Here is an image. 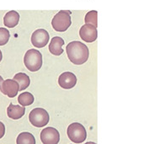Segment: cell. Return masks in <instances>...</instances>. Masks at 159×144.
<instances>
[{"instance_id":"5b68a950","label":"cell","mask_w":159,"mask_h":144,"mask_svg":"<svg viewBox=\"0 0 159 144\" xmlns=\"http://www.w3.org/2000/svg\"><path fill=\"white\" fill-rule=\"evenodd\" d=\"M30 122L35 127H43L48 124L50 116L48 112L42 108H35L29 115Z\"/></svg>"},{"instance_id":"6da1fadb","label":"cell","mask_w":159,"mask_h":144,"mask_svg":"<svg viewBox=\"0 0 159 144\" xmlns=\"http://www.w3.org/2000/svg\"><path fill=\"white\" fill-rule=\"evenodd\" d=\"M67 57L70 62L75 65L85 63L89 57L88 46L81 41H72L66 47Z\"/></svg>"},{"instance_id":"5bb4252c","label":"cell","mask_w":159,"mask_h":144,"mask_svg":"<svg viewBox=\"0 0 159 144\" xmlns=\"http://www.w3.org/2000/svg\"><path fill=\"white\" fill-rule=\"evenodd\" d=\"M14 80H15L19 84L20 91H23L26 90L30 84V79L28 75L25 72H18L14 76Z\"/></svg>"},{"instance_id":"7c38bea8","label":"cell","mask_w":159,"mask_h":144,"mask_svg":"<svg viewBox=\"0 0 159 144\" xmlns=\"http://www.w3.org/2000/svg\"><path fill=\"white\" fill-rule=\"evenodd\" d=\"M20 14L15 10L7 12L3 17V25L8 28H15L20 21Z\"/></svg>"},{"instance_id":"44dd1931","label":"cell","mask_w":159,"mask_h":144,"mask_svg":"<svg viewBox=\"0 0 159 144\" xmlns=\"http://www.w3.org/2000/svg\"><path fill=\"white\" fill-rule=\"evenodd\" d=\"M85 144H96L95 142H86Z\"/></svg>"},{"instance_id":"7a4b0ae2","label":"cell","mask_w":159,"mask_h":144,"mask_svg":"<svg viewBox=\"0 0 159 144\" xmlns=\"http://www.w3.org/2000/svg\"><path fill=\"white\" fill-rule=\"evenodd\" d=\"M24 63L29 71L36 72L41 69L43 64L42 55L36 49L28 50L24 57Z\"/></svg>"},{"instance_id":"3957f363","label":"cell","mask_w":159,"mask_h":144,"mask_svg":"<svg viewBox=\"0 0 159 144\" xmlns=\"http://www.w3.org/2000/svg\"><path fill=\"white\" fill-rule=\"evenodd\" d=\"M72 25V19H71V12L67 10H61L52 20V26L53 29L57 32H64L68 30Z\"/></svg>"},{"instance_id":"2e32d148","label":"cell","mask_w":159,"mask_h":144,"mask_svg":"<svg viewBox=\"0 0 159 144\" xmlns=\"http://www.w3.org/2000/svg\"><path fill=\"white\" fill-rule=\"evenodd\" d=\"M17 144H35V138L31 133L21 132L16 139Z\"/></svg>"},{"instance_id":"e0dca14e","label":"cell","mask_w":159,"mask_h":144,"mask_svg":"<svg viewBox=\"0 0 159 144\" xmlns=\"http://www.w3.org/2000/svg\"><path fill=\"white\" fill-rule=\"evenodd\" d=\"M85 24H90L93 26H98V12L96 10H90L88 12L84 18Z\"/></svg>"},{"instance_id":"8fae6325","label":"cell","mask_w":159,"mask_h":144,"mask_svg":"<svg viewBox=\"0 0 159 144\" xmlns=\"http://www.w3.org/2000/svg\"><path fill=\"white\" fill-rule=\"evenodd\" d=\"M64 40L60 36H54L50 41L49 52L54 56H61L63 53L62 46L64 45Z\"/></svg>"},{"instance_id":"277c9868","label":"cell","mask_w":159,"mask_h":144,"mask_svg":"<svg viewBox=\"0 0 159 144\" xmlns=\"http://www.w3.org/2000/svg\"><path fill=\"white\" fill-rule=\"evenodd\" d=\"M68 138L74 143H82L87 138V132L84 127L80 123L74 122L67 127Z\"/></svg>"},{"instance_id":"4fadbf2b","label":"cell","mask_w":159,"mask_h":144,"mask_svg":"<svg viewBox=\"0 0 159 144\" xmlns=\"http://www.w3.org/2000/svg\"><path fill=\"white\" fill-rule=\"evenodd\" d=\"M25 114V107L21 106V105H15L9 104L7 108V115L9 118L13 120H19L23 115Z\"/></svg>"},{"instance_id":"9c48e42d","label":"cell","mask_w":159,"mask_h":144,"mask_svg":"<svg viewBox=\"0 0 159 144\" xmlns=\"http://www.w3.org/2000/svg\"><path fill=\"white\" fill-rule=\"evenodd\" d=\"M0 91L9 98H14L20 91V86L17 82L14 79H6L3 80L1 84Z\"/></svg>"},{"instance_id":"9a60e30c","label":"cell","mask_w":159,"mask_h":144,"mask_svg":"<svg viewBox=\"0 0 159 144\" xmlns=\"http://www.w3.org/2000/svg\"><path fill=\"white\" fill-rule=\"evenodd\" d=\"M34 100H35L34 96H33L32 94L29 92H23L22 94L19 95V97H18L19 104L23 107L30 105L33 104Z\"/></svg>"},{"instance_id":"30bf717a","label":"cell","mask_w":159,"mask_h":144,"mask_svg":"<svg viewBox=\"0 0 159 144\" xmlns=\"http://www.w3.org/2000/svg\"><path fill=\"white\" fill-rule=\"evenodd\" d=\"M58 84L64 90H70L77 84V77L71 72H65L60 75Z\"/></svg>"},{"instance_id":"52a82bcc","label":"cell","mask_w":159,"mask_h":144,"mask_svg":"<svg viewBox=\"0 0 159 144\" xmlns=\"http://www.w3.org/2000/svg\"><path fill=\"white\" fill-rule=\"evenodd\" d=\"M79 35L84 41L88 43H92L95 41L98 37L97 27L90 24H84L79 30Z\"/></svg>"},{"instance_id":"d6986e66","label":"cell","mask_w":159,"mask_h":144,"mask_svg":"<svg viewBox=\"0 0 159 144\" xmlns=\"http://www.w3.org/2000/svg\"><path fill=\"white\" fill-rule=\"evenodd\" d=\"M5 134V126L3 122L0 121V139L3 137Z\"/></svg>"},{"instance_id":"8992f818","label":"cell","mask_w":159,"mask_h":144,"mask_svg":"<svg viewBox=\"0 0 159 144\" xmlns=\"http://www.w3.org/2000/svg\"><path fill=\"white\" fill-rule=\"evenodd\" d=\"M50 40L49 33L45 29H38L33 32L31 43L36 48H42L47 45Z\"/></svg>"},{"instance_id":"ba28073f","label":"cell","mask_w":159,"mask_h":144,"mask_svg":"<svg viewBox=\"0 0 159 144\" xmlns=\"http://www.w3.org/2000/svg\"><path fill=\"white\" fill-rule=\"evenodd\" d=\"M41 140L43 144H58L60 134L54 127H46L41 131Z\"/></svg>"},{"instance_id":"ffe728a7","label":"cell","mask_w":159,"mask_h":144,"mask_svg":"<svg viewBox=\"0 0 159 144\" xmlns=\"http://www.w3.org/2000/svg\"><path fill=\"white\" fill-rule=\"evenodd\" d=\"M3 59V53L1 52V50H0V63H1V61Z\"/></svg>"},{"instance_id":"ac0fdd59","label":"cell","mask_w":159,"mask_h":144,"mask_svg":"<svg viewBox=\"0 0 159 144\" xmlns=\"http://www.w3.org/2000/svg\"><path fill=\"white\" fill-rule=\"evenodd\" d=\"M10 38V33L9 30L0 27V46H3L9 42Z\"/></svg>"}]
</instances>
